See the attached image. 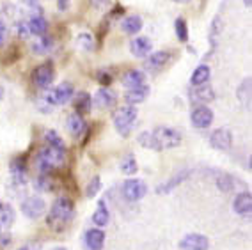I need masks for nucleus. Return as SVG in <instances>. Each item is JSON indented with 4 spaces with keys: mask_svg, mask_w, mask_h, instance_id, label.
I'll return each mask as SVG.
<instances>
[{
    "mask_svg": "<svg viewBox=\"0 0 252 250\" xmlns=\"http://www.w3.org/2000/svg\"><path fill=\"white\" fill-rule=\"evenodd\" d=\"M73 217H75V204H73V201L68 199V197H59L57 201L54 202V206H52V210H50L48 225L54 231L61 232L71 222Z\"/></svg>",
    "mask_w": 252,
    "mask_h": 250,
    "instance_id": "f257e3e1",
    "label": "nucleus"
},
{
    "mask_svg": "<svg viewBox=\"0 0 252 250\" xmlns=\"http://www.w3.org/2000/svg\"><path fill=\"white\" fill-rule=\"evenodd\" d=\"M66 161V148H55V146H48L37 153L36 158V167L41 174H50V170L59 169L64 165Z\"/></svg>",
    "mask_w": 252,
    "mask_h": 250,
    "instance_id": "f03ea898",
    "label": "nucleus"
},
{
    "mask_svg": "<svg viewBox=\"0 0 252 250\" xmlns=\"http://www.w3.org/2000/svg\"><path fill=\"white\" fill-rule=\"evenodd\" d=\"M155 137V142L158 146V151L160 149H172V148H178L183 140L181 133L174 128H169V126H160L157 128L155 131H151Z\"/></svg>",
    "mask_w": 252,
    "mask_h": 250,
    "instance_id": "7ed1b4c3",
    "label": "nucleus"
},
{
    "mask_svg": "<svg viewBox=\"0 0 252 250\" xmlns=\"http://www.w3.org/2000/svg\"><path fill=\"white\" fill-rule=\"evenodd\" d=\"M137 121V108L133 105H126L116 110L114 114V126L121 135H128L131 130L133 123Z\"/></svg>",
    "mask_w": 252,
    "mask_h": 250,
    "instance_id": "20e7f679",
    "label": "nucleus"
},
{
    "mask_svg": "<svg viewBox=\"0 0 252 250\" xmlns=\"http://www.w3.org/2000/svg\"><path fill=\"white\" fill-rule=\"evenodd\" d=\"M54 80H55V67L50 61L39 64V66L32 71V82H34V85H36L37 89L46 91L50 85L54 84Z\"/></svg>",
    "mask_w": 252,
    "mask_h": 250,
    "instance_id": "39448f33",
    "label": "nucleus"
},
{
    "mask_svg": "<svg viewBox=\"0 0 252 250\" xmlns=\"http://www.w3.org/2000/svg\"><path fill=\"white\" fill-rule=\"evenodd\" d=\"M148 193V187L142 179H128L123 183V195L126 201L137 202Z\"/></svg>",
    "mask_w": 252,
    "mask_h": 250,
    "instance_id": "423d86ee",
    "label": "nucleus"
},
{
    "mask_svg": "<svg viewBox=\"0 0 252 250\" xmlns=\"http://www.w3.org/2000/svg\"><path fill=\"white\" fill-rule=\"evenodd\" d=\"M190 123L197 128V130H204L213 123V110L208 108L206 105H199L192 110L190 114Z\"/></svg>",
    "mask_w": 252,
    "mask_h": 250,
    "instance_id": "0eeeda50",
    "label": "nucleus"
},
{
    "mask_svg": "<svg viewBox=\"0 0 252 250\" xmlns=\"http://www.w3.org/2000/svg\"><path fill=\"white\" fill-rule=\"evenodd\" d=\"M46 204L41 197H27L22 202V213L29 219H39L41 215H45Z\"/></svg>",
    "mask_w": 252,
    "mask_h": 250,
    "instance_id": "6e6552de",
    "label": "nucleus"
},
{
    "mask_svg": "<svg viewBox=\"0 0 252 250\" xmlns=\"http://www.w3.org/2000/svg\"><path fill=\"white\" fill-rule=\"evenodd\" d=\"M210 144H212V148L219 149V151H227L233 146V133L227 128H219L210 135Z\"/></svg>",
    "mask_w": 252,
    "mask_h": 250,
    "instance_id": "1a4fd4ad",
    "label": "nucleus"
},
{
    "mask_svg": "<svg viewBox=\"0 0 252 250\" xmlns=\"http://www.w3.org/2000/svg\"><path fill=\"white\" fill-rule=\"evenodd\" d=\"M181 250H208L210 249V240L203 234H187L185 238H181L180 241Z\"/></svg>",
    "mask_w": 252,
    "mask_h": 250,
    "instance_id": "9d476101",
    "label": "nucleus"
},
{
    "mask_svg": "<svg viewBox=\"0 0 252 250\" xmlns=\"http://www.w3.org/2000/svg\"><path fill=\"white\" fill-rule=\"evenodd\" d=\"M116 103H117V94L114 93L112 89H108V87H101V89L94 94V105L98 108L108 110V108H112Z\"/></svg>",
    "mask_w": 252,
    "mask_h": 250,
    "instance_id": "9b49d317",
    "label": "nucleus"
},
{
    "mask_svg": "<svg viewBox=\"0 0 252 250\" xmlns=\"http://www.w3.org/2000/svg\"><path fill=\"white\" fill-rule=\"evenodd\" d=\"M233 210L242 217H249L252 213V193L251 192H242L234 197L233 201Z\"/></svg>",
    "mask_w": 252,
    "mask_h": 250,
    "instance_id": "f8f14e48",
    "label": "nucleus"
},
{
    "mask_svg": "<svg viewBox=\"0 0 252 250\" xmlns=\"http://www.w3.org/2000/svg\"><path fill=\"white\" fill-rule=\"evenodd\" d=\"M169 59H171V52H155V54H149L148 61L144 62V67L148 71H158V69H162L167 62H169Z\"/></svg>",
    "mask_w": 252,
    "mask_h": 250,
    "instance_id": "ddd939ff",
    "label": "nucleus"
},
{
    "mask_svg": "<svg viewBox=\"0 0 252 250\" xmlns=\"http://www.w3.org/2000/svg\"><path fill=\"white\" fill-rule=\"evenodd\" d=\"M151 48H153V45H151V39L149 37H135V39L130 43V52L131 55H135V57L142 59V57H148L149 54H151Z\"/></svg>",
    "mask_w": 252,
    "mask_h": 250,
    "instance_id": "4468645a",
    "label": "nucleus"
},
{
    "mask_svg": "<svg viewBox=\"0 0 252 250\" xmlns=\"http://www.w3.org/2000/svg\"><path fill=\"white\" fill-rule=\"evenodd\" d=\"M149 96V85L142 84L139 87H133V89H128V93L125 94V99L128 105H139V103H144Z\"/></svg>",
    "mask_w": 252,
    "mask_h": 250,
    "instance_id": "2eb2a0df",
    "label": "nucleus"
},
{
    "mask_svg": "<svg viewBox=\"0 0 252 250\" xmlns=\"http://www.w3.org/2000/svg\"><path fill=\"white\" fill-rule=\"evenodd\" d=\"M11 178H13V183L18 187H23L27 183V165L22 158L11 161Z\"/></svg>",
    "mask_w": 252,
    "mask_h": 250,
    "instance_id": "dca6fc26",
    "label": "nucleus"
},
{
    "mask_svg": "<svg viewBox=\"0 0 252 250\" xmlns=\"http://www.w3.org/2000/svg\"><path fill=\"white\" fill-rule=\"evenodd\" d=\"M27 27L32 36L39 37V36H45L46 31H48V22H46V18L43 14H32L27 22Z\"/></svg>",
    "mask_w": 252,
    "mask_h": 250,
    "instance_id": "f3484780",
    "label": "nucleus"
},
{
    "mask_svg": "<svg viewBox=\"0 0 252 250\" xmlns=\"http://www.w3.org/2000/svg\"><path fill=\"white\" fill-rule=\"evenodd\" d=\"M73 105L77 108V114L80 116H87L91 112V107H93V98H91V94L86 93V91H80V93L73 94Z\"/></svg>",
    "mask_w": 252,
    "mask_h": 250,
    "instance_id": "a211bd4d",
    "label": "nucleus"
},
{
    "mask_svg": "<svg viewBox=\"0 0 252 250\" xmlns=\"http://www.w3.org/2000/svg\"><path fill=\"white\" fill-rule=\"evenodd\" d=\"M86 245L91 250H101L105 245V231L103 229H89L86 232Z\"/></svg>",
    "mask_w": 252,
    "mask_h": 250,
    "instance_id": "6ab92c4d",
    "label": "nucleus"
},
{
    "mask_svg": "<svg viewBox=\"0 0 252 250\" xmlns=\"http://www.w3.org/2000/svg\"><path fill=\"white\" fill-rule=\"evenodd\" d=\"M142 84H146V75L139 69H130L123 75V85L126 89H133V87H139Z\"/></svg>",
    "mask_w": 252,
    "mask_h": 250,
    "instance_id": "aec40b11",
    "label": "nucleus"
},
{
    "mask_svg": "<svg viewBox=\"0 0 252 250\" xmlns=\"http://www.w3.org/2000/svg\"><path fill=\"white\" fill-rule=\"evenodd\" d=\"M68 130L73 137H82L84 135V131L87 130V125L80 114H71L68 117Z\"/></svg>",
    "mask_w": 252,
    "mask_h": 250,
    "instance_id": "412c9836",
    "label": "nucleus"
},
{
    "mask_svg": "<svg viewBox=\"0 0 252 250\" xmlns=\"http://www.w3.org/2000/svg\"><path fill=\"white\" fill-rule=\"evenodd\" d=\"M121 29L126 32V34H131L135 36L142 31V18L137 16V14H131V16H126L125 20L121 22Z\"/></svg>",
    "mask_w": 252,
    "mask_h": 250,
    "instance_id": "4be33fe9",
    "label": "nucleus"
},
{
    "mask_svg": "<svg viewBox=\"0 0 252 250\" xmlns=\"http://www.w3.org/2000/svg\"><path fill=\"white\" fill-rule=\"evenodd\" d=\"M210 80V66L208 64H201L194 69L192 76H190V84L197 87V85H203V84H208Z\"/></svg>",
    "mask_w": 252,
    "mask_h": 250,
    "instance_id": "5701e85b",
    "label": "nucleus"
},
{
    "mask_svg": "<svg viewBox=\"0 0 252 250\" xmlns=\"http://www.w3.org/2000/svg\"><path fill=\"white\" fill-rule=\"evenodd\" d=\"M108 220H110V213H108L107 204H105V201H99L98 208H96V211L93 213V222H94L98 227H105L108 223Z\"/></svg>",
    "mask_w": 252,
    "mask_h": 250,
    "instance_id": "b1692460",
    "label": "nucleus"
},
{
    "mask_svg": "<svg viewBox=\"0 0 252 250\" xmlns=\"http://www.w3.org/2000/svg\"><path fill=\"white\" fill-rule=\"evenodd\" d=\"M52 48H54V39L48 37L46 34L37 37V39L34 41V45H32V52L36 55H46Z\"/></svg>",
    "mask_w": 252,
    "mask_h": 250,
    "instance_id": "393cba45",
    "label": "nucleus"
},
{
    "mask_svg": "<svg viewBox=\"0 0 252 250\" xmlns=\"http://www.w3.org/2000/svg\"><path fill=\"white\" fill-rule=\"evenodd\" d=\"M190 176V170H183V172H180V174H176L174 178H171L169 181H167L165 185H160V187L157 188V192L158 193H167V192H171L172 188H176L180 183H183L185 179Z\"/></svg>",
    "mask_w": 252,
    "mask_h": 250,
    "instance_id": "a878e982",
    "label": "nucleus"
},
{
    "mask_svg": "<svg viewBox=\"0 0 252 250\" xmlns=\"http://www.w3.org/2000/svg\"><path fill=\"white\" fill-rule=\"evenodd\" d=\"M14 222V211L11 206H2L0 208V232L11 229Z\"/></svg>",
    "mask_w": 252,
    "mask_h": 250,
    "instance_id": "bb28decb",
    "label": "nucleus"
},
{
    "mask_svg": "<svg viewBox=\"0 0 252 250\" xmlns=\"http://www.w3.org/2000/svg\"><path fill=\"white\" fill-rule=\"evenodd\" d=\"M194 96L201 103H210L215 99V91H213V87H210V85L203 84V85H197V87H195Z\"/></svg>",
    "mask_w": 252,
    "mask_h": 250,
    "instance_id": "cd10ccee",
    "label": "nucleus"
},
{
    "mask_svg": "<svg viewBox=\"0 0 252 250\" xmlns=\"http://www.w3.org/2000/svg\"><path fill=\"white\" fill-rule=\"evenodd\" d=\"M75 43H77L78 48L84 50V52H93V50L96 48L94 37L91 36V34H87V32H82V34H78L77 39H75Z\"/></svg>",
    "mask_w": 252,
    "mask_h": 250,
    "instance_id": "c85d7f7f",
    "label": "nucleus"
},
{
    "mask_svg": "<svg viewBox=\"0 0 252 250\" xmlns=\"http://www.w3.org/2000/svg\"><path fill=\"white\" fill-rule=\"evenodd\" d=\"M119 169H121L123 174L131 176V174H135V172H137L139 165H137V160L131 156V155H126V156L121 160V163H119Z\"/></svg>",
    "mask_w": 252,
    "mask_h": 250,
    "instance_id": "c756f323",
    "label": "nucleus"
},
{
    "mask_svg": "<svg viewBox=\"0 0 252 250\" xmlns=\"http://www.w3.org/2000/svg\"><path fill=\"white\" fill-rule=\"evenodd\" d=\"M174 29H176V36L181 43H187L189 41V25L183 18H178L174 22Z\"/></svg>",
    "mask_w": 252,
    "mask_h": 250,
    "instance_id": "7c9ffc66",
    "label": "nucleus"
},
{
    "mask_svg": "<svg viewBox=\"0 0 252 250\" xmlns=\"http://www.w3.org/2000/svg\"><path fill=\"white\" fill-rule=\"evenodd\" d=\"M238 98L245 107L251 105V78H245V80L242 82V85H240V89H238Z\"/></svg>",
    "mask_w": 252,
    "mask_h": 250,
    "instance_id": "2f4dec72",
    "label": "nucleus"
},
{
    "mask_svg": "<svg viewBox=\"0 0 252 250\" xmlns=\"http://www.w3.org/2000/svg\"><path fill=\"white\" fill-rule=\"evenodd\" d=\"M137 140H139V144L142 146V148H146V149H155V151H158V146H157V142H155L153 133H149V131H144V133H140L139 137H137Z\"/></svg>",
    "mask_w": 252,
    "mask_h": 250,
    "instance_id": "473e14b6",
    "label": "nucleus"
},
{
    "mask_svg": "<svg viewBox=\"0 0 252 250\" xmlns=\"http://www.w3.org/2000/svg\"><path fill=\"white\" fill-rule=\"evenodd\" d=\"M45 142L48 144V146H55V148H64L63 139H61V135H59L55 130H46Z\"/></svg>",
    "mask_w": 252,
    "mask_h": 250,
    "instance_id": "72a5a7b5",
    "label": "nucleus"
},
{
    "mask_svg": "<svg viewBox=\"0 0 252 250\" xmlns=\"http://www.w3.org/2000/svg\"><path fill=\"white\" fill-rule=\"evenodd\" d=\"M217 187L220 188L222 192H229L234 187V179L229 174H220V178L217 179Z\"/></svg>",
    "mask_w": 252,
    "mask_h": 250,
    "instance_id": "f704fd0d",
    "label": "nucleus"
},
{
    "mask_svg": "<svg viewBox=\"0 0 252 250\" xmlns=\"http://www.w3.org/2000/svg\"><path fill=\"white\" fill-rule=\"evenodd\" d=\"M99 190H101V179L98 178V176H94V178L91 179V183L87 185V190H86V195L89 197H94L96 193L99 192Z\"/></svg>",
    "mask_w": 252,
    "mask_h": 250,
    "instance_id": "c9c22d12",
    "label": "nucleus"
},
{
    "mask_svg": "<svg viewBox=\"0 0 252 250\" xmlns=\"http://www.w3.org/2000/svg\"><path fill=\"white\" fill-rule=\"evenodd\" d=\"M36 188L37 190H43V192H50L52 190V183H50L48 174H41L36 181Z\"/></svg>",
    "mask_w": 252,
    "mask_h": 250,
    "instance_id": "e433bc0d",
    "label": "nucleus"
},
{
    "mask_svg": "<svg viewBox=\"0 0 252 250\" xmlns=\"http://www.w3.org/2000/svg\"><path fill=\"white\" fill-rule=\"evenodd\" d=\"M23 5L31 11V16L32 14H41V5L37 0H23Z\"/></svg>",
    "mask_w": 252,
    "mask_h": 250,
    "instance_id": "4c0bfd02",
    "label": "nucleus"
},
{
    "mask_svg": "<svg viewBox=\"0 0 252 250\" xmlns=\"http://www.w3.org/2000/svg\"><path fill=\"white\" fill-rule=\"evenodd\" d=\"M5 41H7V25L4 20H0V48L5 45Z\"/></svg>",
    "mask_w": 252,
    "mask_h": 250,
    "instance_id": "58836bf2",
    "label": "nucleus"
},
{
    "mask_svg": "<svg viewBox=\"0 0 252 250\" xmlns=\"http://www.w3.org/2000/svg\"><path fill=\"white\" fill-rule=\"evenodd\" d=\"M9 245H11V234L7 231L0 232V250L5 249V247H9Z\"/></svg>",
    "mask_w": 252,
    "mask_h": 250,
    "instance_id": "ea45409f",
    "label": "nucleus"
},
{
    "mask_svg": "<svg viewBox=\"0 0 252 250\" xmlns=\"http://www.w3.org/2000/svg\"><path fill=\"white\" fill-rule=\"evenodd\" d=\"M98 80H99V84L103 85V87H108V85H110V82H112V76H110V73L101 71L98 75Z\"/></svg>",
    "mask_w": 252,
    "mask_h": 250,
    "instance_id": "a19ab883",
    "label": "nucleus"
},
{
    "mask_svg": "<svg viewBox=\"0 0 252 250\" xmlns=\"http://www.w3.org/2000/svg\"><path fill=\"white\" fill-rule=\"evenodd\" d=\"M31 32H29V27H27V22H22L18 23V36L20 37H27Z\"/></svg>",
    "mask_w": 252,
    "mask_h": 250,
    "instance_id": "79ce46f5",
    "label": "nucleus"
},
{
    "mask_svg": "<svg viewBox=\"0 0 252 250\" xmlns=\"http://www.w3.org/2000/svg\"><path fill=\"white\" fill-rule=\"evenodd\" d=\"M18 250H41V243H34V241H31V243H25L23 247H20Z\"/></svg>",
    "mask_w": 252,
    "mask_h": 250,
    "instance_id": "37998d69",
    "label": "nucleus"
},
{
    "mask_svg": "<svg viewBox=\"0 0 252 250\" xmlns=\"http://www.w3.org/2000/svg\"><path fill=\"white\" fill-rule=\"evenodd\" d=\"M69 2H71V0H57V7H59V11H68Z\"/></svg>",
    "mask_w": 252,
    "mask_h": 250,
    "instance_id": "c03bdc74",
    "label": "nucleus"
},
{
    "mask_svg": "<svg viewBox=\"0 0 252 250\" xmlns=\"http://www.w3.org/2000/svg\"><path fill=\"white\" fill-rule=\"evenodd\" d=\"M243 5H245V7H251V0H243Z\"/></svg>",
    "mask_w": 252,
    "mask_h": 250,
    "instance_id": "a18cd8bd",
    "label": "nucleus"
},
{
    "mask_svg": "<svg viewBox=\"0 0 252 250\" xmlns=\"http://www.w3.org/2000/svg\"><path fill=\"white\" fill-rule=\"evenodd\" d=\"M2 98H4V89H2V85H0V101H2Z\"/></svg>",
    "mask_w": 252,
    "mask_h": 250,
    "instance_id": "49530a36",
    "label": "nucleus"
},
{
    "mask_svg": "<svg viewBox=\"0 0 252 250\" xmlns=\"http://www.w3.org/2000/svg\"><path fill=\"white\" fill-rule=\"evenodd\" d=\"M174 2H178V4H187V2H190V0H174Z\"/></svg>",
    "mask_w": 252,
    "mask_h": 250,
    "instance_id": "de8ad7c7",
    "label": "nucleus"
},
{
    "mask_svg": "<svg viewBox=\"0 0 252 250\" xmlns=\"http://www.w3.org/2000/svg\"><path fill=\"white\" fill-rule=\"evenodd\" d=\"M54 250H68L66 247H57V249H54Z\"/></svg>",
    "mask_w": 252,
    "mask_h": 250,
    "instance_id": "09e8293b",
    "label": "nucleus"
},
{
    "mask_svg": "<svg viewBox=\"0 0 252 250\" xmlns=\"http://www.w3.org/2000/svg\"><path fill=\"white\" fill-rule=\"evenodd\" d=\"M0 208H2V202H0Z\"/></svg>",
    "mask_w": 252,
    "mask_h": 250,
    "instance_id": "8fccbe9b",
    "label": "nucleus"
}]
</instances>
